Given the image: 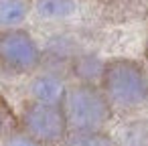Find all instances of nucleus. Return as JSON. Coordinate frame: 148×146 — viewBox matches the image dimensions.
Masks as SVG:
<instances>
[{
    "mask_svg": "<svg viewBox=\"0 0 148 146\" xmlns=\"http://www.w3.org/2000/svg\"><path fill=\"white\" fill-rule=\"evenodd\" d=\"M65 146H120L103 130L99 132H69Z\"/></svg>",
    "mask_w": 148,
    "mask_h": 146,
    "instance_id": "obj_9",
    "label": "nucleus"
},
{
    "mask_svg": "<svg viewBox=\"0 0 148 146\" xmlns=\"http://www.w3.org/2000/svg\"><path fill=\"white\" fill-rule=\"evenodd\" d=\"M67 89L69 87L65 85V81L55 73H41L29 85L31 99L39 104H47V106H63Z\"/></svg>",
    "mask_w": 148,
    "mask_h": 146,
    "instance_id": "obj_5",
    "label": "nucleus"
},
{
    "mask_svg": "<svg viewBox=\"0 0 148 146\" xmlns=\"http://www.w3.org/2000/svg\"><path fill=\"white\" fill-rule=\"evenodd\" d=\"M43 53L31 33L23 29L0 31V69L25 75L41 67Z\"/></svg>",
    "mask_w": 148,
    "mask_h": 146,
    "instance_id": "obj_4",
    "label": "nucleus"
},
{
    "mask_svg": "<svg viewBox=\"0 0 148 146\" xmlns=\"http://www.w3.org/2000/svg\"><path fill=\"white\" fill-rule=\"evenodd\" d=\"M144 53H146V59H148V43H146V51Z\"/></svg>",
    "mask_w": 148,
    "mask_h": 146,
    "instance_id": "obj_13",
    "label": "nucleus"
},
{
    "mask_svg": "<svg viewBox=\"0 0 148 146\" xmlns=\"http://www.w3.org/2000/svg\"><path fill=\"white\" fill-rule=\"evenodd\" d=\"M99 87L112 108L124 112L138 110L148 101V73L132 59L106 61Z\"/></svg>",
    "mask_w": 148,
    "mask_h": 146,
    "instance_id": "obj_1",
    "label": "nucleus"
},
{
    "mask_svg": "<svg viewBox=\"0 0 148 146\" xmlns=\"http://www.w3.org/2000/svg\"><path fill=\"white\" fill-rule=\"evenodd\" d=\"M21 128V120L16 118L10 104L0 95V140H6L12 132Z\"/></svg>",
    "mask_w": 148,
    "mask_h": 146,
    "instance_id": "obj_10",
    "label": "nucleus"
},
{
    "mask_svg": "<svg viewBox=\"0 0 148 146\" xmlns=\"http://www.w3.org/2000/svg\"><path fill=\"white\" fill-rule=\"evenodd\" d=\"M122 146H148V130L132 128L130 134H126V142Z\"/></svg>",
    "mask_w": 148,
    "mask_h": 146,
    "instance_id": "obj_12",
    "label": "nucleus"
},
{
    "mask_svg": "<svg viewBox=\"0 0 148 146\" xmlns=\"http://www.w3.org/2000/svg\"><path fill=\"white\" fill-rule=\"evenodd\" d=\"M29 0H0V29H18L29 16Z\"/></svg>",
    "mask_w": 148,
    "mask_h": 146,
    "instance_id": "obj_6",
    "label": "nucleus"
},
{
    "mask_svg": "<svg viewBox=\"0 0 148 146\" xmlns=\"http://www.w3.org/2000/svg\"><path fill=\"white\" fill-rule=\"evenodd\" d=\"M4 146H43L41 142H37L33 136H29L27 132H23L21 128L16 132H12L6 140H4Z\"/></svg>",
    "mask_w": 148,
    "mask_h": 146,
    "instance_id": "obj_11",
    "label": "nucleus"
},
{
    "mask_svg": "<svg viewBox=\"0 0 148 146\" xmlns=\"http://www.w3.org/2000/svg\"><path fill=\"white\" fill-rule=\"evenodd\" d=\"M103 65L101 61H97L95 57H77L73 61V73L77 75L79 83H99L101 81V73H103Z\"/></svg>",
    "mask_w": 148,
    "mask_h": 146,
    "instance_id": "obj_8",
    "label": "nucleus"
},
{
    "mask_svg": "<svg viewBox=\"0 0 148 146\" xmlns=\"http://www.w3.org/2000/svg\"><path fill=\"white\" fill-rule=\"evenodd\" d=\"M21 130L33 136L43 146H55L65 142L69 136L67 118L61 106H47L39 101H29L21 114Z\"/></svg>",
    "mask_w": 148,
    "mask_h": 146,
    "instance_id": "obj_3",
    "label": "nucleus"
},
{
    "mask_svg": "<svg viewBox=\"0 0 148 146\" xmlns=\"http://www.w3.org/2000/svg\"><path fill=\"white\" fill-rule=\"evenodd\" d=\"M63 112L69 132H99L112 118V104L101 87L91 83H75L67 89Z\"/></svg>",
    "mask_w": 148,
    "mask_h": 146,
    "instance_id": "obj_2",
    "label": "nucleus"
},
{
    "mask_svg": "<svg viewBox=\"0 0 148 146\" xmlns=\"http://www.w3.org/2000/svg\"><path fill=\"white\" fill-rule=\"evenodd\" d=\"M35 10L45 21H61L75 12V0H35Z\"/></svg>",
    "mask_w": 148,
    "mask_h": 146,
    "instance_id": "obj_7",
    "label": "nucleus"
}]
</instances>
